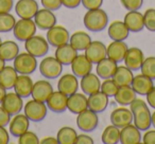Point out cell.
Listing matches in <instances>:
<instances>
[{"label": "cell", "instance_id": "cell-3", "mask_svg": "<svg viewBox=\"0 0 155 144\" xmlns=\"http://www.w3.org/2000/svg\"><path fill=\"white\" fill-rule=\"evenodd\" d=\"M13 67L18 74H31L37 68L36 57L29 52L19 53L13 60Z\"/></svg>", "mask_w": 155, "mask_h": 144}, {"label": "cell", "instance_id": "cell-50", "mask_svg": "<svg viewBox=\"0 0 155 144\" xmlns=\"http://www.w3.org/2000/svg\"><path fill=\"white\" fill-rule=\"evenodd\" d=\"M142 142L144 144H155V130H149L146 131L142 137Z\"/></svg>", "mask_w": 155, "mask_h": 144}, {"label": "cell", "instance_id": "cell-33", "mask_svg": "<svg viewBox=\"0 0 155 144\" xmlns=\"http://www.w3.org/2000/svg\"><path fill=\"white\" fill-rule=\"evenodd\" d=\"M91 43V36L84 31H77L72 35H70V38H69V43L77 51H85V49L88 47Z\"/></svg>", "mask_w": 155, "mask_h": 144}, {"label": "cell", "instance_id": "cell-16", "mask_svg": "<svg viewBox=\"0 0 155 144\" xmlns=\"http://www.w3.org/2000/svg\"><path fill=\"white\" fill-rule=\"evenodd\" d=\"M80 87V83L78 81V76L74 74L66 73L60 78L58 82V90L65 93L66 95H71L77 92Z\"/></svg>", "mask_w": 155, "mask_h": 144}, {"label": "cell", "instance_id": "cell-37", "mask_svg": "<svg viewBox=\"0 0 155 144\" xmlns=\"http://www.w3.org/2000/svg\"><path fill=\"white\" fill-rule=\"evenodd\" d=\"M101 140L104 144H117L120 142V128L115 125H108L102 133Z\"/></svg>", "mask_w": 155, "mask_h": 144}, {"label": "cell", "instance_id": "cell-46", "mask_svg": "<svg viewBox=\"0 0 155 144\" xmlns=\"http://www.w3.org/2000/svg\"><path fill=\"white\" fill-rule=\"evenodd\" d=\"M81 3L86 10L100 9L103 5V0H81Z\"/></svg>", "mask_w": 155, "mask_h": 144}, {"label": "cell", "instance_id": "cell-43", "mask_svg": "<svg viewBox=\"0 0 155 144\" xmlns=\"http://www.w3.org/2000/svg\"><path fill=\"white\" fill-rule=\"evenodd\" d=\"M18 143L19 144H38L39 139L37 135L33 131L28 130L24 133L21 136L18 137Z\"/></svg>", "mask_w": 155, "mask_h": 144}, {"label": "cell", "instance_id": "cell-4", "mask_svg": "<svg viewBox=\"0 0 155 144\" xmlns=\"http://www.w3.org/2000/svg\"><path fill=\"white\" fill-rule=\"evenodd\" d=\"M37 27L34 20L31 18H20L16 20V24L13 28V34L16 39L20 41H26L33 35H35Z\"/></svg>", "mask_w": 155, "mask_h": 144}, {"label": "cell", "instance_id": "cell-23", "mask_svg": "<svg viewBox=\"0 0 155 144\" xmlns=\"http://www.w3.org/2000/svg\"><path fill=\"white\" fill-rule=\"evenodd\" d=\"M123 22L130 32H140L144 29L143 14L138 11H129L124 16Z\"/></svg>", "mask_w": 155, "mask_h": 144}, {"label": "cell", "instance_id": "cell-7", "mask_svg": "<svg viewBox=\"0 0 155 144\" xmlns=\"http://www.w3.org/2000/svg\"><path fill=\"white\" fill-rule=\"evenodd\" d=\"M25 49L35 57H41L49 51V43L41 35H33L25 41Z\"/></svg>", "mask_w": 155, "mask_h": 144}, {"label": "cell", "instance_id": "cell-19", "mask_svg": "<svg viewBox=\"0 0 155 144\" xmlns=\"http://www.w3.org/2000/svg\"><path fill=\"white\" fill-rule=\"evenodd\" d=\"M87 108H88V101H87V97L85 95V93H79L77 91L68 97L67 109L71 114H79Z\"/></svg>", "mask_w": 155, "mask_h": 144}, {"label": "cell", "instance_id": "cell-32", "mask_svg": "<svg viewBox=\"0 0 155 144\" xmlns=\"http://www.w3.org/2000/svg\"><path fill=\"white\" fill-rule=\"evenodd\" d=\"M115 100L121 106H129L134 100L137 98V93L135 92L131 85L127 86H119L116 94H115Z\"/></svg>", "mask_w": 155, "mask_h": 144}, {"label": "cell", "instance_id": "cell-12", "mask_svg": "<svg viewBox=\"0 0 155 144\" xmlns=\"http://www.w3.org/2000/svg\"><path fill=\"white\" fill-rule=\"evenodd\" d=\"M67 101H68V95L61 91H53L46 101L48 109L55 114H62L65 110H67Z\"/></svg>", "mask_w": 155, "mask_h": 144}, {"label": "cell", "instance_id": "cell-10", "mask_svg": "<svg viewBox=\"0 0 155 144\" xmlns=\"http://www.w3.org/2000/svg\"><path fill=\"white\" fill-rule=\"evenodd\" d=\"M1 106L9 112L11 116H15V114H19L24 108V101L20 95L14 92H7L5 95L2 102H1Z\"/></svg>", "mask_w": 155, "mask_h": 144}, {"label": "cell", "instance_id": "cell-6", "mask_svg": "<svg viewBox=\"0 0 155 144\" xmlns=\"http://www.w3.org/2000/svg\"><path fill=\"white\" fill-rule=\"evenodd\" d=\"M48 107L45 102L36 101V100H31L27 102L24 105L25 114L28 117V119L32 122H41L47 116Z\"/></svg>", "mask_w": 155, "mask_h": 144}, {"label": "cell", "instance_id": "cell-40", "mask_svg": "<svg viewBox=\"0 0 155 144\" xmlns=\"http://www.w3.org/2000/svg\"><path fill=\"white\" fill-rule=\"evenodd\" d=\"M141 73L149 76L153 81L155 80V56H149L144 58L143 62L141 65Z\"/></svg>", "mask_w": 155, "mask_h": 144}, {"label": "cell", "instance_id": "cell-53", "mask_svg": "<svg viewBox=\"0 0 155 144\" xmlns=\"http://www.w3.org/2000/svg\"><path fill=\"white\" fill-rule=\"evenodd\" d=\"M62 5L66 7L67 9H75L81 5V0H61Z\"/></svg>", "mask_w": 155, "mask_h": 144}, {"label": "cell", "instance_id": "cell-49", "mask_svg": "<svg viewBox=\"0 0 155 144\" xmlns=\"http://www.w3.org/2000/svg\"><path fill=\"white\" fill-rule=\"evenodd\" d=\"M75 144H94V140L91 136L86 133H81V135H78Z\"/></svg>", "mask_w": 155, "mask_h": 144}, {"label": "cell", "instance_id": "cell-34", "mask_svg": "<svg viewBox=\"0 0 155 144\" xmlns=\"http://www.w3.org/2000/svg\"><path fill=\"white\" fill-rule=\"evenodd\" d=\"M18 72L12 66H5L0 71V85H2L5 89H11L14 87Z\"/></svg>", "mask_w": 155, "mask_h": 144}, {"label": "cell", "instance_id": "cell-27", "mask_svg": "<svg viewBox=\"0 0 155 144\" xmlns=\"http://www.w3.org/2000/svg\"><path fill=\"white\" fill-rule=\"evenodd\" d=\"M117 68H118V65L115 60L105 57L97 64L96 72L100 78L106 80V78H112L114 76Z\"/></svg>", "mask_w": 155, "mask_h": 144}, {"label": "cell", "instance_id": "cell-44", "mask_svg": "<svg viewBox=\"0 0 155 144\" xmlns=\"http://www.w3.org/2000/svg\"><path fill=\"white\" fill-rule=\"evenodd\" d=\"M120 2L127 11H138L142 7L143 0H120Z\"/></svg>", "mask_w": 155, "mask_h": 144}, {"label": "cell", "instance_id": "cell-1", "mask_svg": "<svg viewBox=\"0 0 155 144\" xmlns=\"http://www.w3.org/2000/svg\"><path fill=\"white\" fill-rule=\"evenodd\" d=\"M130 109L133 114V123L140 131L148 130L152 125L151 122V114L148 107V103L142 99L136 98L131 104H130Z\"/></svg>", "mask_w": 155, "mask_h": 144}, {"label": "cell", "instance_id": "cell-29", "mask_svg": "<svg viewBox=\"0 0 155 144\" xmlns=\"http://www.w3.org/2000/svg\"><path fill=\"white\" fill-rule=\"evenodd\" d=\"M77 55L78 51L69 43L56 47L55 58L62 65H70Z\"/></svg>", "mask_w": 155, "mask_h": 144}, {"label": "cell", "instance_id": "cell-39", "mask_svg": "<svg viewBox=\"0 0 155 144\" xmlns=\"http://www.w3.org/2000/svg\"><path fill=\"white\" fill-rule=\"evenodd\" d=\"M16 19L11 13H0V33L13 31Z\"/></svg>", "mask_w": 155, "mask_h": 144}, {"label": "cell", "instance_id": "cell-14", "mask_svg": "<svg viewBox=\"0 0 155 144\" xmlns=\"http://www.w3.org/2000/svg\"><path fill=\"white\" fill-rule=\"evenodd\" d=\"M38 10V3L36 0H18L15 5V12L19 18L33 19Z\"/></svg>", "mask_w": 155, "mask_h": 144}, {"label": "cell", "instance_id": "cell-20", "mask_svg": "<svg viewBox=\"0 0 155 144\" xmlns=\"http://www.w3.org/2000/svg\"><path fill=\"white\" fill-rule=\"evenodd\" d=\"M53 87L50 84V82L46 80H39L33 84L32 92H31V97L36 101L45 102L48 100L52 92H53Z\"/></svg>", "mask_w": 155, "mask_h": 144}, {"label": "cell", "instance_id": "cell-54", "mask_svg": "<svg viewBox=\"0 0 155 144\" xmlns=\"http://www.w3.org/2000/svg\"><path fill=\"white\" fill-rule=\"evenodd\" d=\"M39 143H41V144H58V141L56 138L46 137V138H44L43 140H41Z\"/></svg>", "mask_w": 155, "mask_h": 144}, {"label": "cell", "instance_id": "cell-35", "mask_svg": "<svg viewBox=\"0 0 155 144\" xmlns=\"http://www.w3.org/2000/svg\"><path fill=\"white\" fill-rule=\"evenodd\" d=\"M19 54V47L13 40L2 41L0 45V57L5 62L14 60V58Z\"/></svg>", "mask_w": 155, "mask_h": 144}, {"label": "cell", "instance_id": "cell-15", "mask_svg": "<svg viewBox=\"0 0 155 144\" xmlns=\"http://www.w3.org/2000/svg\"><path fill=\"white\" fill-rule=\"evenodd\" d=\"M33 20H34L37 29H41V30H49L50 28L56 24V17L53 12L45 9V8L37 11Z\"/></svg>", "mask_w": 155, "mask_h": 144}, {"label": "cell", "instance_id": "cell-25", "mask_svg": "<svg viewBox=\"0 0 155 144\" xmlns=\"http://www.w3.org/2000/svg\"><path fill=\"white\" fill-rule=\"evenodd\" d=\"M87 101H88L89 109L97 112V114L103 112L108 106V97L101 90L89 94L87 97Z\"/></svg>", "mask_w": 155, "mask_h": 144}, {"label": "cell", "instance_id": "cell-47", "mask_svg": "<svg viewBox=\"0 0 155 144\" xmlns=\"http://www.w3.org/2000/svg\"><path fill=\"white\" fill-rule=\"evenodd\" d=\"M10 121H11V114L2 106H0V126H7L8 124H10Z\"/></svg>", "mask_w": 155, "mask_h": 144}, {"label": "cell", "instance_id": "cell-55", "mask_svg": "<svg viewBox=\"0 0 155 144\" xmlns=\"http://www.w3.org/2000/svg\"><path fill=\"white\" fill-rule=\"evenodd\" d=\"M5 94H7V89H5L2 85H0V104H1V102H2Z\"/></svg>", "mask_w": 155, "mask_h": 144}, {"label": "cell", "instance_id": "cell-41", "mask_svg": "<svg viewBox=\"0 0 155 144\" xmlns=\"http://www.w3.org/2000/svg\"><path fill=\"white\" fill-rule=\"evenodd\" d=\"M118 88H119V86L112 78H106V80L103 81V83H101V88H100V90L103 93H105L108 98H110V97H115Z\"/></svg>", "mask_w": 155, "mask_h": 144}, {"label": "cell", "instance_id": "cell-24", "mask_svg": "<svg viewBox=\"0 0 155 144\" xmlns=\"http://www.w3.org/2000/svg\"><path fill=\"white\" fill-rule=\"evenodd\" d=\"M80 88L82 89L83 93L89 95L100 90L101 88V82L100 78L95 73L89 72L88 74L82 76L80 81Z\"/></svg>", "mask_w": 155, "mask_h": 144}, {"label": "cell", "instance_id": "cell-11", "mask_svg": "<svg viewBox=\"0 0 155 144\" xmlns=\"http://www.w3.org/2000/svg\"><path fill=\"white\" fill-rule=\"evenodd\" d=\"M70 66L72 73L78 78H82L93 71V62L86 57L85 54H78Z\"/></svg>", "mask_w": 155, "mask_h": 144}, {"label": "cell", "instance_id": "cell-51", "mask_svg": "<svg viewBox=\"0 0 155 144\" xmlns=\"http://www.w3.org/2000/svg\"><path fill=\"white\" fill-rule=\"evenodd\" d=\"M10 142L9 131L5 129V126H0V144H8Z\"/></svg>", "mask_w": 155, "mask_h": 144}, {"label": "cell", "instance_id": "cell-48", "mask_svg": "<svg viewBox=\"0 0 155 144\" xmlns=\"http://www.w3.org/2000/svg\"><path fill=\"white\" fill-rule=\"evenodd\" d=\"M13 5V0H0V13H10Z\"/></svg>", "mask_w": 155, "mask_h": 144}, {"label": "cell", "instance_id": "cell-45", "mask_svg": "<svg viewBox=\"0 0 155 144\" xmlns=\"http://www.w3.org/2000/svg\"><path fill=\"white\" fill-rule=\"evenodd\" d=\"M41 2L45 9H48L52 12L58 11L62 7V1L61 0H41Z\"/></svg>", "mask_w": 155, "mask_h": 144}, {"label": "cell", "instance_id": "cell-36", "mask_svg": "<svg viewBox=\"0 0 155 144\" xmlns=\"http://www.w3.org/2000/svg\"><path fill=\"white\" fill-rule=\"evenodd\" d=\"M134 78L133 71L129 69L127 66H118L116 72H115L113 80L117 83L118 86H127L132 84V81Z\"/></svg>", "mask_w": 155, "mask_h": 144}, {"label": "cell", "instance_id": "cell-18", "mask_svg": "<svg viewBox=\"0 0 155 144\" xmlns=\"http://www.w3.org/2000/svg\"><path fill=\"white\" fill-rule=\"evenodd\" d=\"M85 55L93 64H98L100 60L107 57L105 45L99 40L91 41L85 49Z\"/></svg>", "mask_w": 155, "mask_h": 144}, {"label": "cell", "instance_id": "cell-5", "mask_svg": "<svg viewBox=\"0 0 155 144\" xmlns=\"http://www.w3.org/2000/svg\"><path fill=\"white\" fill-rule=\"evenodd\" d=\"M63 71V65L52 56L45 57L39 64V72L45 78L54 80L61 75Z\"/></svg>", "mask_w": 155, "mask_h": 144}, {"label": "cell", "instance_id": "cell-8", "mask_svg": "<svg viewBox=\"0 0 155 144\" xmlns=\"http://www.w3.org/2000/svg\"><path fill=\"white\" fill-rule=\"evenodd\" d=\"M99 124V118L97 112L93 111L91 109L83 110L79 114H77V125L78 128L84 133H91L97 128Z\"/></svg>", "mask_w": 155, "mask_h": 144}, {"label": "cell", "instance_id": "cell-21", "mask_svg": "<svg viewBox=\"0 0 155 144\" xmlns=\"http://www.w3.org/2000/svg\"><path fill=\"white\" fill-rule=\"evenodd\" d=\"M30 126V120L26 114H17L14 116V118L10 121V133L14 137H19L24 133H26Z\"/></svg>", "mask_w": 155, "mask_h": 144}, {"label": "cell", "instance_id": "cell-58", "mask_svg": "<svg viewBox=\"0 0 155 144\" xmlns=\"http://www.w3.org/2000/svg\"><path fill=\"white\" fill-rule=\"evenodd\" d=\"M1 43H2V40H1V37H0V45H1Z\"/></svg>", "mask_w": 155, "mask_h": 144}, {"label": "cell", "instance_id": "cell-42", "mask_svg": "<svg viewBox=\"0 0 155 144\" xmlns=\"http://www.w3.org/2000/svg\"><path fill=\"white\" fill-rule=\"evenodd\" d=\"M144 28L150 32H155V9H148L143 14Z\"/></svg>", "mask_w": 155, "mask_h": 144}, {"label": "cell", "instance_id": "cell-52", "mask_svg": "<svg viewBox=\"0 0 155 144\" xmlns=\"http://www.w3.org/2000/svg\"><path fill=\"white\" fill-rule=\"evenodd\" d=\"M146 99L148 105L155 109V86H153L152 89L146 94Z\"/></svg>", "mask_w": 155, "mask_h": 144}, {"label": "cell", "instance_id": "cell-31", "mask_svg": "<svg viewBox=\"0 0 155 144\" xmlns=\"http://www.w3.org/2000/svg\"><path fill=\"white\" fill-rule=\"evenodd\" d=\"M129 29L125 24L120 20H115L108 26L107 34L113 40H125L129 37Z\"/></svg>", "mask_w": 155, "mask_h": 144}, {"label": "cell", "instance_id": "cell-26", "mask_svg": "<svg viewBox=\"0 0 155 144\" xmlns=\"http://www.w3.org/2000/svg\"><path fill=\"white\" fill-rule=\"evenodd\" d=\"M140 142H141V133L134 124H129L120 128V143L138 144Z\"/></svg>", "mask_w": 155, "mask_h": 144}, {"label": "cell", "instance_id": "cell-9", "mask_svg": "<svg viewBox=\"0 0 155 144\" xmlns=\"http://www.w3.org/2000/svg\"><path fill=\"white\" fill-rule=\"evenodd\" d=\"M47 40L49 43V45H51L52 47H58L61 45L69 43V38L70 35L69 32L65 27L63 26H54L52 28H50L49 30H47Z\"/></svg>", "mask_w": 155, "mask_h": 144}, {"label": "cell", "instance_id": "cell-56", "mask_svg": "<svg viewBox=\"0 0 155 144\" xmlns=\"http://www.w3.org/2000/svg\"><path fill=\"white\" fill-rule=\"evenodd\" d=\"M151 122H152V125L155 128V110H154V112L151 114Z\"/></svg>", "mask_w": 155, "mask_h": 144}, {"label": "cell", "instance_id": "cell-57", "mask_svg": "<svg viewBox=\"0 0 155 144\" xmlns=\"http://www.w3.org/2000/svg\"><path fill=\"white\" fill-rule=\"evenodd\" d=\"M5 60L3 59V58L0 57V71L2 70L3 67H5Z\"/></svg>", "mask_w": 155, "mask_h": 144}, {"label": "cell", "instance_id": "cell-28", "mask_svg": "<svg viewBox=\"0 0 155 144\" xmlns=\"http://www.w3.org/2000/svg\"><path fill=\"white\" fill-rule=\"evenodd\" d=\"M33 84L34 83H33L32 78L29 76V74H20L16 78L13 88L14 91L24 99V98H28L31 95Z\"/></svg>", "mask_w": 155, "mask_h": 144}, {"label": "cell", "instance_id": "cell-13", "mask_svg": "<svg viewBox=\"0 0 155 144\" xmlns=\"http://www.w3.org/2000/svg\"><path fill=\"white\" fill-rule=\"evenodd\" d=\"M110 122L115 126L122 128V127L133 123V114H132L131 109L127 108L125 106L118 107L113 110L110 114Z\"/></svg>", "mask_w": 155, "mask_h": 144}, {"label": "cell", "instance_id": "cell-17", "mask_svg": "<svg viewBox=\"0 0 155 144\" xmlns=\"http://www.w3.org/2000/svg\"><path fill=\"white\" fill-rule=\"evenodd\" d=\"M144 60L143 52L139 48L132 47L129 48L124 56V66H127L132 71H137L141 68V65Z\"/></svg>", "mask_w": 155, "mask_h": 144}, {"label": "cell", "instance_id": "cell-38", "mask_svg": "<svg viewBox=\"0 0 155 144\" xmlns=\"http://www.w3.org/2000/svg\"><path fill=\"white\" fill-rule=\"evenodd\" d=\"M78 133L72 127L64 126L58 131L56 139L58 144H75Z\"/></svg>", "mask_w": 155, "mask_h": 144}, {"label": "cell", "instance_id": "cell-22", "mask_svg": "<svg viewBox=\"0 0 155 144\" xmlns=\"http://www.w3.org/2000/svg\"><path fill=\"white\" fill-rule=\"evenodd\" d=\"M129 49L124 40H113L106 47V54L107 57L115 60L116 62H120L124 59V56Z\"/></svg>", "mask_w": 155, "mask_h": 144}, {"label": "cell", "instance_id": "cell-2", "mask_svg": "<svg viewBox=\"0 0 155 144\" xmlns=\"http://www.w3.org/2000/svg\"><path fill=\"white\" fill-rule=\"evenodd\" d=\"M83 22L87 30L91 32H100L104 30L108 24V16L104 10L100 9H94V10H87L85 13Z\"/></svg>", "mask_w": 155, "mask_h": 144}, {"label": "cell", "instance_id": "cell-30", "mask_svg": "<svg viewBox=\"0 0 155 144\" xmlns=\"http://www.w3.org/2000/svg\"><path fill=\"white\" fill-rule=\"evenodd\" d=\"M131 86H132V88L135 90V92L137 93V94L146 95L147 93L152 89V87L154 86V85H153L152 78L144 75V74L140 73V74H137L136 76H134Z\"/></svg>", "mask_w": 155, "mask_h": 144}]
</instances>
